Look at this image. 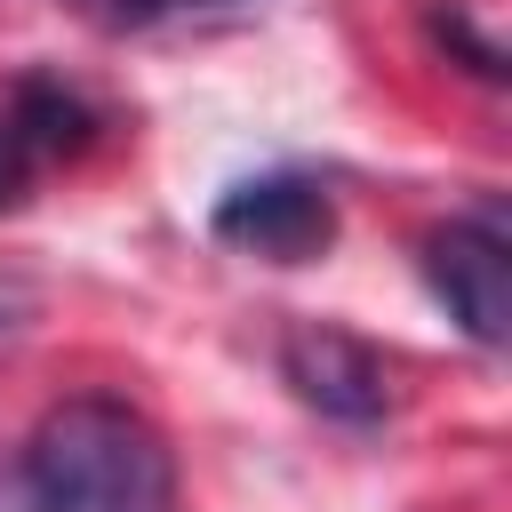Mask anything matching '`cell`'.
Segmentation results:
<instances>
[{
	"instance_id": "4",
	"label": "cell",
	"mask_w": 512,
	"mask_h": 512,
	"mask_svg": "<svg viewBox=\"0 0 512 512\" xmlns=\"http://www.w3.org/2000/svg\"><path fill=\"white\" fill-rule=\"evenodd\" d=\"M280 376L328 424H384V408H392V376H384L376 344H360L328 320H296L280 336Z\"/></svg>"
},
{
	"instance_id": "1",
	"label": "cell",
	"mask_w": 512,
	"mask_h": 512,
	"mask_svg": "<svg viewBox=\"0 0 512 512\" xmlns=\"http://www.w3.org/2000/svg\"><path fill=\"white\" fill-rule=\"evenodd\" d=\"M176 464L144 408L120 392L56 400L0 464V512H168Z\"/></svg>"
},
{
	"instance_id": "2",
	"label": "cell",
	"mask_w": 512,
	"mask_h": 512,
	"mask_svg": "<svg viewBox=\"0 0 512 512\" xmlns=\"http://www.w3.org/2000/svg\"><path fill=\"white\" fill-rule=\"evenodd\" d=\"M208 232L240 256H264V264H312L336 248V192L304 168H272V176H240L216 208H208Z\"/></svg>"
},
{
	"instance_id": "5",
	"label": "cell",
	"mask_w": 512,
	"mask_h": 512,
	"mask_svg": "<svg viewBox=\"0 0 512 512\" xmlns=\"http://www.w3.org/2000/svg\"><path fill=\"white\" fill-rule=\"evenodd\" d=\"M72 8L104 32H168V24H224V16H248L272 0H72Z\"/></svg>"
},
{
	"instance_id": "3",
	"label": "cell",
	"mask_w": 512,
	"mask_h": 512,
	"mask_svg": "<svg viewBox=\"0 0 512 512\" xmlns=\"http://www.w3.org/2000/svg\"><path fill=\"white\" fill-rule=\"evenodd\" d=\"M424 288L440 296V312L480 352H496L512 336V240H504V224L488 208L480 216H448L424 240Z\"/></svg>"
}]
</instances>
